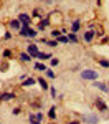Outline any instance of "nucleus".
<instances>
[{"label": "nucleus", "mask_w": 109, "mask_h": 124, "mask_svg": "<svg viewBox=\"0 0 109 124\" xmlns=\"http://www.w3.org/2000/svg\"><path fill=\"white\" fill-rule=\"evenodd\" d=\"M81 78H83V79H91V81H96V79H98V71H93V70H84V71H81Z\"/></svg>", "instance_id": "obj_1"}, {"label": "nucleus", "mask_w": 109, "mask_h": 124, "mask_svg": "<svg viewBox=\"0 0 109 124\" xmlns=\"http://www.w3.org/2000/svg\"><path fill=\"white\" fill-rule=\"evenodd\" d=\"M46 76L48 78H55V73H53L51 70H46Z\"/></svg>", "instance_id": "obj_23"}, {"label": "nucleus", "mask_w": 109, "mask_h": 124, "mask_svg": "<svg viewBox=\"0 0 109 124\" xmlns=\"http://www.w3.org/2000/svg\"><path fill=\"white\" fill-rule=\"evenodd\" d=\"M48 25H50V20H48V18L41 20V22H40V23H38V30H43V28H46Z\"/></svg>", "instance_id": "obj_12"}, {"label": "nucleus", "mask_w": 109, "mask_h": 124, "mask_svg": "<svg viewBox=\"0 0 109 124\" xmlns=\"http://www.w3.org/2000/svg\"><path fill=\"white\" fill-rule=\"evenodd\" d=\"M12 113H13V114H15V116H17V114H20V108H15V109H13Z\"/></svg>", "instance_id": "obj_27"}, {"label": "nucleus", "mask_w": 109, "mask_h": 124, "mask_svg": "<svg viewBox=\"0 0 109 124\" xmlns=\"http://www.w3.org/2000/svg\"><path fill=\"white\" fill-rule=\"evenodd\" d=\"M38 83H40V86H41L43 89H48V83H46V81H45L43 78H40V79H38Z\"/></svg>", "instance_id": "obj_17"}, {"label": "nucleus", "mask_w": 109, "mask_h": 124, "mask_svg": "<svg viewBox=\"0 0 109 124\" xmlns=\"http://www.w3.org/2000/svg\"><path fill=\"white\" fill-rule=\"evenodd\" d=\"M63 31H66V30H55V31H51V35H53V37H55V38H58L59 35H61V33H63Z\"/></svg>", "instance_id": "obj_21"}, {"label": "nucleus", "mask_w": 109, "mask_h": 124, "mask_svg": "<svg viewBox=\"0 0 109 124\" xmlns=\"http://www.w3.org/2000/svg\"><path fill=\"white\" fill-rule=\"evenodd\" d=\"M3 56H5V58L12 56V51H10V50H5V51H3Z\"/></svg>", "instance_id": "obj_25"}, {"label": "nucleus", "mask_w": 109, "mask_h": 124, "mask_svg": "<svg viewBox=\"0 0 109 124\" xmlns=\"http://www.w3.org/2000/svg\"><path fill=\"white\" fill-rule=\"evenodd\" d=\"M56 41H58V43H69L68 37H65V35H59L58 38H56Z\"/></svg>", "instance_id": "obj_15"}, {"label": "nucleus", "mask_w": 109, "mask_h": 124, "mask_svg": "<svg viewBox=\"0 0 109 124\" xmlns=\"http://www.w3.org/2000/svg\"><path fill=\"white\" fill-rule=\"evenodd\" d=\"M55 111H56V108H51V109L48 111V117L50 119H55V117H56V113H55Z\"/></svg>", "instance_id": "obj_16"}, {"label": "nucleus", "mask_w": 109, "mask_h": 124, "mask_svg": "<svg viewBox=\"0 0 109 124\" xmlns=\"http://www.w3.org/2000/svg\"><path fill=\"white\" fill-rule=\"evenodd\" d=\"M94 35H96V31H94V30H88V31L84 33V40H86V41L89 43V41H93Z\"/></svg>", "instance_id": "obj_9"}, {"label": "nucleus", "mask_w": 109, "mask_h": 124, "mask_svg": "<svg viewBox=\"0 0 109 124\" xmlns=\"http://www.w3.org/2000/svg\"><path fill=\"white\" fill-rule=\"evenodd\" d=\"M35 68H36V70H41V71H46V70H48V68L45 66L43 63H36V65H35Z\"/></svg>", "instance_id": "obj_20"}, {"label": "nucleus", "mask_w": 109, "mask_h": 124, "mask_svg": "<svg viewBox=\"0 0 109 124\" xmlns=\"http://www.w3.org/2000/svg\"><path fill=\"white\" fill-rule=\"evenodd\" d=\"M79 25H81L79 20H74V22H73V27H71V33H76V31L79 30Z\"/></svg>", "instance_id": "obj_13"}, {"label": "nucleus", "mask_w": 109, "mask_h": 124, "mask_svg": "<svg viewBox=\"0 0 109 124\" xmlns=\"http://www.w3.org/2000/svg\"><path fill=\"white\" fill-rule=\"evenodd\" d=\"M83 121L88 123V124H98L99 117L96 114H89V116H83Z\"/></svg>", "instance_id": "obj_5"}, {"label": "nucleus", "mask_w": 109, "mask_h": 124, "mask_svg": "<svg viewBox=\"0 0 109 124\" xmlns=\"http://www.w3.org/2000/svg\"><path fill=\"white\" fill-rule=\"evenodd\" d=\"M8 27L10 28H13V30H22V23H20V20H10V23H8Z\"/></svg>", "instance_id": "obj_6"}, {"label": "nucleus", "mask_w": 109, "mask_h": 124, "mask_svg": "<svg viewBox=\"0 0 109 124\" xmlns=\"http://www.w3.org/2000/svg\"><path fill=\"white\" fill-rule=\"evenodd\" d=\"M13 98H17L13 93H2L0 94V101H12Z\"/></svg>", "instance_id": "obj_7"}, {"label": "nucleus", "mask_w": 109, "mask_h": 124, "mask_svg": "<svg viewBox=\"0 0 109 124\" xmlns=\"http://www.w3.org/2000/svg\"><path fill=\"white\" fill-rule=\"evenodd\" d=\"M50 93H51V96L55 98V96H56V89H55V88H51V89H50Z\"/></svg>", "instance_id": "obj_26"}, {"label": "nucleus", "mask_w": 109, "mask_h": 124, "mask_svg": "<svg viewBox=\"0 0 109 124\" xmlns=\"http://www.w3.org/2000/svg\"><path fill=\"white\" fill-rule=\"evenodd\" d=\"M68 124H79L78 121H71V123H68Z\"/></svg>", "instance_id": "obj_30"}, {"label": "nucleus", "mask_w": 109, "mask_h": 124, "mask_svg": "<svg viewBox=\"0 0 109 124\" xmlns=\"http://www.w3.org/2000/svg\"><path fill=\"white\" fill-rule=\"evenodd\" d=\"M38 46H36V45H35V43H30L28 45V55L31 58H38Z\"/></svg>", "instance_id": "obj_3"}, {"label": "nucleus", "mask_w": 109, "mask_h": 124, "mask_svg": "<svg viewBox=\"0 0 109 124\" xmlns=\"http://www.w3.org/2000/svg\"><path fill=\"white\" fill-rule=\"evenodd\" d=\"M30 124H40V121H38V119H35V121H30Z\"/></svg>", "instance_id": "obj_29"}, {"label": "nucleus", "mask_w": 109, "mask_h": 124, "mask_svg": "<svg viewBox=\"0 0 109 124\" xmlns=\"http://www.w3.org/2000/svg\"><path fill=\"white\" fill-rule=\"evenodd\" d=\"M36 83V79L35 78H27V79H23V83H22V86H31Z\"/></svg>", "instance_id": "obj_11"}, {"label": "nucleus", "mask_w": 109, "mask_h": 124, "mask_svg": "<svg viewBox=\"0 0 109 124\" xmlns=\"http://www.w3.org/2000/svg\"><path fill=\"white\" fill-rule=\"evenodd\" d=\"M68 41H71V43H78V37H76V33H69V35H68Z\"/></svg>", "instance_id": "obj_14"}, {"label": "nucleus", "mask_w": 109, "mask_h": 124, "mask_svg": "<svg viewBox=\"0 0 109 124\" xmlns=\"http://www.w3.org/2000/svg\"><path fill=\"white\" fill-rule=\"evenodd\" d=\"M58 63H59V60H58V58H53V60H51V66H56Z\"/></svg>", "instance_id": "obj_24"}, {"label": "nucleus", "mask_w": 109, "mask_h": 124, "mask_svg": "<svg viewBox=\"0 0 109 124\" xmlns=\"http://www.w3.org/2000/svg\"><path fill=\"white\" fill-rule=\"evenodd\" d=\"M20 58H22V61H30V60H31V56H30L28 53H22Z\"/></svg>", "instance_id": "obj_18"}, {"label": "nucleus", "mask_w": 109, "mask_h": 124, "mask_svg": "<svg viewBox=\"0 0 109 124\" xmlns=\"http://www.w3.org/2000/svg\"><path fill=\"white\" fill-rule=\"evenodd\" d=\"M96 108H98V109H101V111H108V106L104 104V103H102V99H96Z\"/></svg>", "instance_id": "obj_10"}, {"label": "nucleus", "mask_w": 109, "mask_h": 124, "mask_svg": "<svg viewBox=\"0 0 109 124\" xmlns=\"http://www.w3.org/2000/svg\"><path fill=\"white\" fill-rule=\"evenodd\" d=\"M36 119H38L40 123H41V119H43V114H41V113H38V114H36Z\"/></svg>", "instance_id": "obj_28"}, {"label": "nucleus", "mask_w": 109, "mask_h": 124, "mask_svg": "<svg viewBox=\"0 0 109 124\" xmlns=\"http://www.w3.org/2000/svg\"><path fill=\"white\" fill-rule=\"evenodd\" d=\"M99 65L104 66V68H109V61L108 60H99Z\"/></svg>", "instance_id": "obj_22"}, {"label": "nucleus", "mask_w": 109, "mask_h": 124, "mask_svg": "<svg viewBox=\"0 0 109 124\" xmlns=\"http://www.w3.org/2000/svg\"><path fill=\"white\" fill-rule=\"evenodd\" d=\"M18 20L20 23H22V27H30V15H27V13H20L18 15Z\"/></svg>", "instance_id": "obj_4"}, {"label": "nucleus", "mask_w": 109, "mask_h": 124, "mask_svg": "<svg viewBox=\"0 0 109 124\" xmlns=\"http://www.w3.org/2000/svg\"><path fill=\"white\" fill-rule=\"evenodd\" d=\"M101 3H102V0H98V5H101Z\"/></svg>", "instance_id": "obj_31"}, {"label": "nucleus", "mask_w": 109, "mask_h": 124, "mask_svg": "<svg viewBox=\"0 0 109 124\" xmlns=\"http://www.w3.org/2000/svg\"><path fill=\"white\" fill-rule=\"evenodd\" d=\"M38 58L45 61V60H48V58H50V53H41V51H40V53H38Z\"/></svg>", "instance_id": "obj_19"}, {"label": "nucleus", "mask_w": 109, "mask_h": 124, "mask_svg": "<svg viewBox=\"0 0 109 124\" xmlns=\"http://www.w3.org/2000/svg\"><path fill=\"white\" fill-rule=\"evenodd\" d=\"M46 2H51V0H46Z\"/></svg>", "instance_id": "obj_32"}, {"label": "nucleus", "mask_w": 109, "mask_h": 124, "mask_svg": "<svg viewBox=\"0 0 109 124\" xmlns=\"http://www.w3.org/2000/svg\"><path fill=\"white\" fill-rule=\"evenodd\" d=\"M93 86H94V88H98V89H101V91H104V93H108V91H109L108 86L104 85V83H99V81H94V83H93Z\"/></svg>", "instance_id": "obj_8"}, {"label": "nucleus", "mask_w": 109, "mask_h": 124, "mask_svg": "<svg viewBox=\"0 0 109 124\" xmlns=\"http://www.w3.org/2000/svg\"><path fill=\"white\" fill-rule=\"evenodd\" d=\"M20 35H22V37H30V38H35V37H36V31H35V30H31L30 27H22Z\"/></svg>", "instance_id": "obj_2"}]
</instances>
